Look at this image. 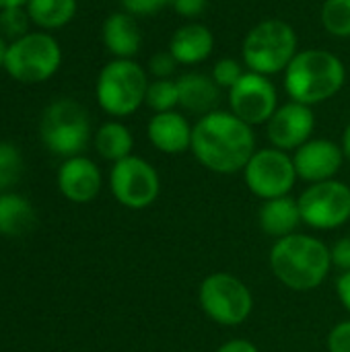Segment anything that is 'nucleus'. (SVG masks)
<instances>
[{
	"label": "nucleus",
	"instance_id": "11",
	"mask_svg": "<svg viewBox=\"0 0 350 352\" xmlns=\"http://www.w3.org/2000/svg\"><path fill=\"white\" fill-rule=\"evenodd\" d=\"M299 210L303 223L314 229H338L350 219V188L338 179L311 184L299 196Z\"/></svg>",
	"mask_w": 350,
	"mask_h": 352
},
{
	"label": "nucleus",
	"instance_id": "35",
	"mask_svg": "<svg viewBox=\"0 0 350 352\" xmlns=\"http://www.w3.org/2000/svg\"><path fill=\"white\" fill-rule=\"evenodd\" d=\"M217 352H258V349L250 340H229Z\"/></svg>",
	"mask_w": 350,
	"mask_h": 352
},
{
	"label": "nucleus",
	"instance_id": "16",
	"mask_svg": "<svg viewBox=\"0 0 350 352\" xmlns=\"http://www.w3.org/2000/svg\"><path fill=\"white\" fill-rule=\"evenodd\" d=\"M192 130L194 126L188 122V118L182 111L173 109L155 113L149 120L146 136L159 153L179 155L192 148Z\"/></svg>",
	"mask_w": 350,
	"mask_h": 352
},
{
	"label": "nucleus",
	"instance_id": "37",
	"mask_svg": "<svg viewBox=\"0 0 350 352\" xmlns=\"http://www.w3.org/2000/svg\"><path fill=\"white\" fill-rule=\"evenodd\" d=\"M6 54H8V43H6V41H4V37L0 35V68H4Z\"/></svg>",
	"mask_w": 350,
	"mask_h": 352
},
{
	"label": "nucleus",
	"instance_id": "22",
	"mask_svg": "<svg viewBox=\"0 0 350 352\" xmlns=\"http://www.w3.org/2000/svg\"><path fill=\"white\" fill-rule=\"evenodd\" d=\"M35 212L31 204L19 194L0 196V235L19 237L33 227Z\"/></svg>",
	"mask_w": 350,
	"mask_h": 352
},
{
	"label": "nucleus",
	"instance_id": "7",
	"mask_svg": "<svg viewBox=\"0 0 350 352\" xmlns=\"http://www.w3.org/2000/svg\"><path fill=\"white\" fill-rule=\"evenodd\" d=\"M62 64L60 43L43 31L27 33L8 45L4 70L19 82L37 85L52 78Z\"/></svg>",
	"mask_w": 350,
	"mask_h": 352
},
{
	"label": "nucleus",
	"instance_id": "32",
	"mask_svg": "<svg viewBox=\"0 0 350 352\" xmlns=\"http://www.w3.org/2000/svg\"><path fill=\"white\" fill-rule=\"evenodd\" d=\"M328 352H350V322L338 324L328 336Z\"/></svg>",
	"mask_w": 350,
	"mask_h": 352
},
{
	"label": "nucleus",
	"instance_id": "36",
	"mask_svg": "<svg viewBox=\"0 0 350 352\" xmlns=\"http://www.w3.org/2000/svg\"><path fill=\"white\" fill-rule=\"evenodd\" d=\"M340 146H342L344 157L350 161V122H349V126L344 128V134H342V142H340Z\"/></svg>",
	"mask_w": 350,
	"mask_h": 352
},
{
	"label": "nucleus",
	"instance_id": "17",
	"mask_svg": "<svg viewBox=\"0 0 350 352\" xmlns=\"http://www.w3.org/2000/svg\"><path fill=\"white\" fill-rule=\"evenodd\" d=\"M58 188L72 202H91L101 190V171L87 157H70L58 171Z\"/></svg>",
	"mask_w": 350,
	"mask_h": 352
},
{
	"label": "nucleus",
	"instance_id": "4",
	"mask_svg": "<svg viewBox=\"0 0 350 352\" xmlns=\"http://www.w3.org/2000/svg\"><path fill=\"white\" fill-rule=\"evenodd\" d=\"M299 50V35L291 23L264 19L245 33L241 41V62L250 72L274 76L287 70Z\"/></svg>",
	"mask_w": 350,
	"mask_h": 352
},
{
	"label": "nucleus",
	"instance_id": "19",
	"mask_svg": "<svg viewBox=\"0 0 350 352\" xmlns=\"http://www.w3.org/2000/svg\"><path fill=\"white\" fill-rule=\"evenodd\" d=\"M179 89V107L200 118L215 111L221 99V89L206 72H186L175 78Z\"/></svg>",
	"mask_w": 350,
	"mask_h": 352
},
{
	"label": "nucleus",
	"instance_id": "29",
	"mask_svg": "<svg viewBox=\"0 0 350 352\" xmlns=\"http://www.w3.org/2000/svg\"><path fill=\"white\" fill-rule=\"evenodd\" d=\"M177 66L179 64L175 62V58L169 54V50H165V52H157V54L151 56L146 72L153 78H173V72H175Z\"/></svg>",
	"mask_w": 350,
	"mask_h": 352
},
{
	"label": "nucleus",
	"instance_id": "5",
	"mask_svg": "<svg viewBox=\"0 0 350 352\" xmlns=\"http://www.w3.org/2000/svg\"><path fill=\"white\" fill-rule=\"evenodd\" d=\"M149 82L151 78L142 64L113 58L97 76L95 97L99 107L111 118H128L144 105Z\"/></svg>",
	"mask_w": 350,
	"mask_h": 352
},
{
	"label": "nucleus",
	"instance_id": "34",
	"mask_svg": "<svg viewBox=\"0 0 350 352\" xmlns=\"http://www.w3.org/2000/svg\"><path fill=\"white\" fill-rule=\"evenodd\" d=\"M336 293L340 303L350 311V272H342L340 278L336 280Z\"/></svg>",
	"mask_w": 350,
	"mask_h": 352
},
{
	"label": "nucleus",
	"instance_id": "18",
	"mask_svg": "<svg viewBox=\"0 0 350 352\" xmlns=\"http://www.w3.org/2000/svg\"><path fill=\"white\" fill-rule=\"evenodd\" d=\"M101 39L107 52L120 60H134L142 47V33L136 16L128 12H111L101 27Z\"/></svg>",
	"mask_w": 350,
	"mask_h": 352
},
{
	"label": "nucleus",
	"instance_id": "31",
	"mask_svg": "<svg viewBox=\"0 0 350 352\" xmlns=\"http://www.w3.org/2000/svg\"><path fill=\"white\" fill-rule=\"evenodd\" d=\"M208 6V0H171V8L186 21H196Z\"/></svg>",
	"mask_w": 350,
	"mask_h": 352
},
{
	"label": "nucleus",
	"instance_id": "38",
	"mask_svg": "<svg viewBox=\"0 0 350 352\" xmlns=\"http://www.w3.org/2000/svg\"><path fill=\"white\" fill-rule=\"evenodd\" d=\"M27 0H0V10L2 8H10V6H25Z\"/></svg>",
	"mask_w": 350,
	"mask_h": 352
},
{
	"label": "nucleus",
	"instance_id": "14",
	"mask_svg": "<svg viewBox=\"0 0 350 352\" xmlns=\"http://www.w3.org/2000/svg\"><path fill=\"white\" fill-rule=\"evenodd\" d=\"M344 159L342 146L328 138H309L293 153L297 177L309 184L334 179Z\"/></svg>",
	"mask_w": 350,
	"mask_h": 352
},
{
	"label": "nucleus",
	"instance_id": "25",
	"mask_svg": "<svg viewBox=\"0 0 350 352\" xmlns=\"http://www.w3.org/2000/svg\"><path fill=\"white\" fill-rule=\"evenodd\" d=\"M320 21L328 35L350 39V0H324Z\"/></svg>",
	"mask_w": 350,
	"mask_h": 352
},
{
	"label": "nucleus",
	"instance_id": "20",
	"mask_svg": "<svg viewBox=\"0 0 350 352\" xmlns=\"http://www.w3.org/2000/svg\"><path fill=\"white\" fill-rule=\"evenodd\" d=\"M258 223L266 235H272L278 239L293 235L295 229L299 227V223H303L301 210H299V200H295L291 196L264 200V204L260 206V212H258Z\"/></svg>",
	"mask_w": 350,
	"mask_h": 352
},
{
	"label": "nucleus",
	"instance_id": "3",
	"mask_svg": "<svg viewBox=\"0 0 350 352\" xmlns=\"http://www.w3.org/2000/svg\"><path fill=\"white\" fill-rule=\"evenodd\" d=\"M270 268L285 287L311 291L326 280L332 268V256L324 241L293 233L272 245Z\"/></svg>",
	"mask_w": 350,
	"mask_h": 352
},
{
	"label": "nucleus",
	"instance_id": "28",
	"mask_svg": "<svg viewBox=\"0 0 350 352\" xmlns=\"http://www.w3.org/2000/svg\"><path fill=\"white\" fill-rule=\"evenodd\" d=\"M245 72H248V68H245V64L241 60L231 58V56H225V58H219L212 64L210 76L219 85V89H227L229 91Z\"/></svg>",
	"mask_w": 350,
	"mask_h": 352
},
{
	"label": "nucleus",
	"instance_id": "33",
	"mask_svg": "<svg viewBox=\"0 0 350 352\" xmlns=\"http://www.w3.org/2000/svg\"><path fill=\"white\" fill-rule=\"evenodd\" d=\"M332 256V264L342 270V272H350V237H342L334 243V248L330 250Z\"/></svg>",
	"mask_w": 350,
	"mask_h": 352
},
{
	"label": "nucleus",
	"instance_id": "23",
	"mask_svg": "<svg viewBox=\"0 0 350 352\" xmlns=\"http://www.w3.org/2000/svg\"><path fill=\"white\" fill-rule=\"evenodd\" d=\"M31 23L41 29H60L76 14V0H27Z\"/></svg>",
	"mask_w": 350,
	"mask_h": 352
},
{
	"label": "nucleus",
	"instance_id": "1",
	"mask_svg": "<svg viewBox=\"0 0 350 352\" xmlns=\"http://www.w3.org/2000/svg\"><path fill=\"white\" fill-rule=\"evenodd\" d=\"M190 151L206 169L229 175L243 171L258 148L250 124L231 111L215 109L194 124Z\"/></svg>",
	"mask_w": 350,
	"mask_h": 352
},
{
	"label": "nucleus",
	"instance_id": "27",
	"mask_svg": "<svg viewBox=\"0 0 350 352\" xmlns=\"http://www.w3.org/2000/svg\"><path fill=\"white\" fill-rule=\"evenodd\" d=\"M29 12L25 6H10L0 10V33L12 41L29 33Z\"/></svg>",
	"mask_w": 350,
	"mask_h": 352
},
{
	"label": "nucleus",
	"instance_id": "12",
	"mask_svg": "<svg viewBox=\"0 0 350 352\" xmlns=\"http://www.w3.org/2000/svg\"><path fill=\"white\" fill-rule=\"evenodd\" d=\"M227 93L229 111L235 113L245 124H250L252 128L268 124V120L281 105L278 89L270 80V76L250 70Z\"/></svg>",
	"mask_w": 350,
	"mask_h": 352
},
{
	"label": "nucleus",
	"instance_id": "6",
	"mask_svg": "<svg viewBox=\"0 0 350 352\" xmlns=\"http://www.w3.org/2000/svg\"><path fill=\"white\" fill-rule=\"evenodd\" d=\"M39 136L54 155L66 159L78 157L91 138V122L87 109L72 99H58L50 103L41 116Z\"/></svg>",
	"mask_w": 350,
	"mask_h": 352
},
{
	"label": "nucleus",
	"instance_id": "30",
	"mask_svg": "<svg viewBox=\"0 0 350 352\" xmlns=\"http://www.w3.org/2000/svg\"><path fill=\"white\" fill-rule=\"evenodd\" d=\"M124 12L132 16H153L171 6V0H120Z\"/></svg>",
	"mask_w": 350,
	"mask_h": 352
},
{
	"label": "nucleus",
	"instance_id": "26",
	"mask_svg": "<svg viewBox=\"0 0 350 352\" xmlns=\"http://www.w3.org/2000/svg\"><path fill=\"white\" fill-rule=\"evenodd\" d=\"M23 169L21 153L10 142H0V190H6L19 182Z\"/></svg>",
	"mask_w": 350,
	"mask_h": 352
},
{
	"label": "nucleus",
	"instance_id": "2",
	"mask_svg": "<svg viewBox=\"0 0 350 352\" xmlns=\"http://www.w3.org/2000/svg\"><path fill=\"white\" fill-rule=\"evenodd\" d=\"M344 82L347 66L342 58L322 47L299 50L283 72V85L289 99L309 107L336 97Z\"/></svg>",
	"mask_w": 350,
	"mask_h": 352
},
{
	"label": "nucleus",
	"instance_id": "15",
	"mask_svg": "<svg viewBox=\"0 0 350 352\" xmlns=\"http://www.w3.org/2000/svg\"><path fill=\"white\" fill-rule=\"evenodd\" d=\"M215 33L208 25L200 21H188L177 27L169 39V54L175 58L177 64L196 66L206 62L215 52Z\"/></svg>",
	"mask_w": 350,
	"mask_h": 352
},
{
	"label": "nucleus",
	"instance_id": "24",
	"mask_svg": "<svg viewBox=\"0 0 350 352\" xmlns=\"http://www.w3.org/2000/svg\"><path fill=\"white\" fill-rule=\"evenodd\" d=\"M144 105L155 113L173 111L179 107V89L175 78H153L146 89Z\"/></svg>",
	"mask_w": 350,
	"mask_h": 352
},
{
	"label": "nucleus",
	"instance_id": "8",
	"mask_svg": "<svg viewBox=\"0 0 350 352\" xmlns=\"http://www.w3.org/2000/svg\"><path fill=\"white\" fill-rule=\"evenodd\" d=\"M198 299L204 314L221 326H239L254 309L250 289L237 276L227 272L206 276L200 285Z\"/></svg>",
	"mask_w": 350,
	"mask_h": 352
},
{
	"label": "nucleus",
	"instance_id": "21",
	"mask_svg": "<svg viewBox=\"0 0 350 352\" xmlns=\"http://www.w3.org/2000/svg\"><path fill=\"white\" fill-rule=\"evenodd\" d=\"M95 148L97 153L111 163H118L126 157L132 155L134 138L128 126L122 122H105L97 132H95Z\"/></svg>",
	"mask_w": 350,
	"mask_h": 352
},
{
	"label": "nucleus",
	"instance_id": "10",
	"mask_svg": "<svg viewBox=\"0 0 350 352\" xmlns=\"http://www.w3.org/2000/svg\"><path fill=\"white\" fill-rule=\"evenodd\" d=\"M109 188L120 204L132 210H142L157 200L161 192V179L149 161L130 155L113 163L109 173Z\"/></svg>",
	"mask_w": 350,
	"mask_h": 352
},
{
	"label": "nucleus",
	"instance_id": "9",
	"mask_svg": "<svg viewBox=\"0 0 350 352\" xmlns=\"http://www.w3.org/2000/svg\"><path fill=\"white\" fill-rule=\"evenodd\" d=\"M243 179L250 192L262 200L289 196L297 182L293 155L274 146L260 148L245 165Z\"/></svg>",
	"mask_w": 350,
	"mask_h": 352
},
{
	"label": "nucleus",
	"instance_id": "13",
	"mask_svg": "<svg viewBox=\"0 0 350 352\" xmlns=\"http://www.w3.org/2000/svg\"><path fill=\"white\" fill-rule=\"evenodd\" d=\"M316 130V113L314 107L287 101L278 105V109L272 113V118L266 124L268 140L274 148H281L285 153L297 151L301 144H305Z\"/></svg>",
	"mask_w": 350,
	"mask_h": 352
}]
</instances>
